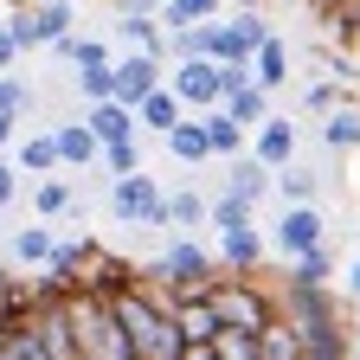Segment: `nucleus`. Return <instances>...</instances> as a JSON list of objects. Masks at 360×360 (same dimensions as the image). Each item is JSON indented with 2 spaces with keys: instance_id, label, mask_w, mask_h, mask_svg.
<instances>
[{
  "instance_id": "f257e3e1",
  "label": "nucleus",
  "mask_w": 360,
  "mask_h": 360,
  "mask_svg": "<svg viewBox=\"0 0 360 360\" xmlns=\"http://www.w3.org/2000/svg\"><path fill=\"white\" fill-rule=\"evenodd\" d=\"M110 309H116V322H122V335H129V347H135V360H180V328H174V315L161 309V296L155 290H122V296H110Z\"/></svg>"
},
{
  "instance_id": "f03ea898",
  "label": "nucleus",
  "mask_w": 360,
  "mask_h": 360,
  "mask_svg": "<svg viewBox=\"0 0 360 360\" xmlns=\"http://www.w3.org/2000/svg\"><path fill=\"white\" fill-rule=\"evenodd\" d=\"M219 283V257L200 245V238H174L148 270H142V290H155V296H187V290H212Z\"/></svg>"
},
{
  "instance_id": "7ed1b4c3",
  "label": "nucleus",
  "mask_w": 360,
  "mask_h": 360,
  "mask_svg": "<svg viewBox=\"0 0 360 360\" xmlns=\"http://www.w3.org/2000/svg\"><path fill=\"white\" fill-rule=\"evenodd\" d=\"M110 212L122 225H148V232H167V193H161V180L148 167H135V174H116L110 180Z\"/></svg>"
},
{
  "instance_id": "20e7f679",
  "label": "nucleus",
  "mask_w": 360,
  "mask_h": 360,
  "mask_svg": "<svg viewBox=\"0 0 360 360\" xmlns=\"http://www.w3.org/2000/svg\"><path fill=\"white\" fill-rule=\"evenodd\" d=\"M206 296H212V309H219V322H225V328H251V335H257L270 315H277V296H264V290L245 283V277H219Z\"/></svg>"
},
{
  "instance_id": "39448f33",
  "label": "nucleus",
  "mask_w": 360,
  "mask_h": 360,
  "mask_svg": "<svg viewBox=\"0 0 360 360\" xmlns=\"http://www.w3.org/2000/svg\"><path fill=\"white\" fill-rule=\"evenodd\" d=\"M7 32H13L20 52H32V45H58L71 32V0H32V7H20L7 20Z\"/></svg>"
},
{
  "instance_id": "423d86ee",
  "label": "nucleus",
  "mask_w": 360,
  "mask_h": 360,
  "mask_svg": "<svg viewBox=\"0 0 360 360\" xmlns=\"http://www.w3.org/2000/svg\"><path fill=\"white\" fill-rule=\"evenodd\" d=\"M212 77H219V65H212V58H174L167 90H174L187 110H200V116H206V110H219V84H212Z\"/></svg>"
},
{
  "instance_id": "0eeeda50",
  "label": "nucleus",
  "mask_w": 360,
  "mask_h": 360,
  "mask_svg": "<svg viewBox=\"0 0 360 360\" xmlns=\"http://www.w3.org/2000/svg\"><path fill=\"white\" fill-rule=\"evenodd\" d=\"M277 309L290 315L296 328H322V322H341V302H335V290H328V283H290V290L277 296Z\"/></svg>"
},
{
  "instance_id": "6e6552de",
  "label": "nucleus",
  "mask_w": 360,
  "mask_h": 360,
  "mask_svg": "<svg viewBox=\"0 0 360 360\" xmlns=\"http://www.w3.org/2000/svg\"><path fill=\"white\" fill-rule=\"evenodd\" d=\"M161 309L174 315V328H180V341H212L225 322H219V309H212V296L206 290H187V296H161Z\"/></svg>"
},
{
  "instance_id": "1a4fd4ad",
  "label": "nucleus",
  "mask_w": 360,
  "mask_h": 360,
  "mask_svg": "<svg viewBox=\"0 0 360 360\" xmlns=\"http://www.w3.org/2000/svg\"><path fill=\"white\" fill-rule=\"evenodd\" d=\"M322 245H328L322 212H315V206H283V219H277V251H283V264L302 257V251H322Z\"/></svg>"
},
{
  "instance_id": "9d476101",
  "label": "nucleus",
  "mask_w": 360,
  "mask_h": 360,
  "mask_svg": "<svg viewBox=\"0 0 360 360\" xmlns=\"http://www.w3.org/2000/svg\"><path fill=\"white\" fill-rule=\"evenodd\" d=\"M167 84V58H148V52H129V58H116V103H142L148 90H161Z\"/></svg>"
},
{
  "instance_id": "9b49d317",
  "label": "nucleus",
  "mask_w": 360,
  "mask_h": 360,
  "mask_svg": "<svg viewBox=\"0 0 360 360\" xmlns=\"http://www.w3.org/2000/svg\"><path fill=\"white\" fill-rule=\"evenodd\" d=\"M296 142H302V135H296V122H290V116H270V122H257V129H251V155H257L270 174L296 161Z\"/></svg>"
},
{
  "instance_id": "f8f14e48",
  "label": "nucleus",
  "mask_w": 360,
  "mask_h": 360,
  "mask_svg": "<svg viewBox=\"0 0 360 360\" xmlns=\"http://www.w3.org/2000/svg\"><path fill=\"white\" fill-rule=\"evenodd\" d=\"M84 129L97 135L103 148H110V142H129V135H142L135 110H129V103H116V97H103V103H84Z\"/></svg>"
},
{
  "instance_id": "ddd939ff",
  "label": "nucleus",
  "mask_w": 360,
  "mask_h": 360,
  "mask_svg": "<svg viewBox=\"0 0 360 360\" xmlns=\"http://www.w3.org/2000/svg\"><path fill=\"white\" fill-rule=\"evenodd\" d=\"M135 283H142V277H135V264L97 245V257H90V270H84V290H90V296H122V290H135Z\"/></svg>"
},
{
  "instance_id": "4468645a",
  "label": "nucleus",
  "mask_w": 360,
  "mask_h": 360,
  "mask_svg": "<svg viewBox=\"0 0 360 360\" xmlns=\"http://www.w3.org/2000/svg\"><path fill=\"white\" fill-rule=\"evenodd\" d=\"M90 257H97V238H58L52 264H45V277H58V283L77 296V290H84V270H90Z\"/></svg>"
},
{
  "instance_id": "2eb2a0df",
  "label": "nucleus",
  "mask_w": 360,
  "mask_h": 360,
  "mask_svg": "<svg viewBox=\"0 0 360 360\" xmlns=\"http://www.w3.org/2000/svg\"><path fill=\"white\" fill-rule=\"evenodd\" d=\"M200 122H206V142H212V161H238V155L251 148V129H238V116L225 110V103H219V110H206Z\"/></svg>"
},
{
  "instance_id": "dca6fc26",
  "label": "nucleus",
  "mask_w": 360,
  "mask_h": 360,
  "mask_svg": "<svg viewBox=\"0 0 360 360\" xmlns=\"http://www.w3.org/2000/svg\"><path fill=\"white\" fill-rule=\"evenodd\" d=\"M116 32L129 39V52H148V58H167V52H174V39H167L161 13H122Z\"/></svg>"
},
{
  "instance_id": "f3484780",
  "label": "nucleus",
  "mask_w": 360,
  "mask_h": 360,
  "mask_svg": "<svg viewBox=\"0 0 360 360\" xmlns=\"http://www.w3.org/2000/svg\"><path fill=\"white\" fill-rule=\"evenodd\" d=\"M52 142H58V161H65V167H90V161H103V142L84 129V116H77V122H52Z\"/></svg>"
},
{
  "instance_id": "a211bd4d",
  "label": "nucleus",
  "mask_w": 360,
  "mask_h": 360,
  "mask_svg": "<svg viewBox=\"0 0 360 360\" xmlns=\"http://www.w3.org/2000/svg\"><path fill=\"white\" fill-rule=\"evenodd\" d=\"M251 77H257V90H270V97H277V90H290V45H283L277 32H270V39L257 45Z\"/></svg>"
},
{
  "instance_id": "6ab92c4d",
  "label": "nucleus",
  "mask_w": 360,
  "mask_h": 360,
  "mask_svg": "<svg viewBox=\"0 0 360 360\" xmlns=\"http://www.w3.org/2000/svg\"><path fill=\"white\" fill-rule=\"evenodd\" d=\"M161 142H167V155H174V161H187V167L212 161V142H206V122H200V116H180V122L161 135Z\"/></svg>"
},
{
  "instance_id": "aec40b11",
  "label": "nucleus",
  "mask_w": 360,
  "mask_h": 360,
  "mask_svg": "<svg viewBox=\"0 0 360 360\" xmlns=\"http://www.w3.org/2000/svg\"><path fill=\"white\" fill-rule=\"evenodd\" d=\"M257 354H264V360H302V328L290 322L283 309L257 328Z\"/></svg>"
},
{
  "instance_id": "412c9836",
  "label": "nucleus",
  "mask_w": 360,
  "mask_h": 360,
  "mask_svg": "<svg viewBox=\"0 0 360 360\" xmlns=\"http://www.w3.org/2000/svg\"><path fill=\"white\" fill-rule=\"evenodd\" d=\"M270 187H277V174H270V167H264V161L245 148V155L232 161V180H225V193H238V200H251V206H257Z\"/></svg>"
},
{
  "instance_id": "4be33fe9",
  "label": "nucleus",
  "mask_w": 360,
  "mask_h": 360,
  "mask_svg": "<svg viewBox=\"0 0 360 360\" xmlns=\"http://www.w3.org/2000/svg\"><path fill=\"white\" fill-rule=\"evenodd\" d=\"M180 116H193V110L180 103V97H174L167 84H161V90H148V97L135 103V122H142V129H155V135H167V129H174Z\"/></svg>"
},
{
  "instance_id": "5701e85b",
  "label": "nucleus",
  "mask_w": 360,
  "mask_h": 360,
  "mask_svg": "<svg viewBox=\"0 0 360 360\" xmlns=\"http://www.w3.org/2000/svg\"><path fill=\"white\" fill-rule=\"evenodd\" d=\"M219 13H232L225 0H161V26L167 32H187V26H206Z\"/></svg>"
},
{
  "instance_id": "b1692460",
  "label": "nucleus",
  "mask_w": 360,
  "mask_h": 360,
  "mask_svg": "<svg viewBox=\"0 0 360 360\" xmlns=\"http://www.w3.org/2000/svg\"><path fill=\"white\" fill-rule=\"evenodd\" d=\"M219 264L257 270L264 264V232H257V225H245V232H219Z\"/></svg>"
},
{
  "instance_id": "393cba45",
  "label": "nucleus",
  "mask_w": 360,
  "mask_h": 360,
  "mask_svg": "<svg viewBox=\"0 0 360 360\" xmlns=\"http://www.w3.org/2000/svg\"><path fill=\"white\" fill-rule=\"evenodd\" d=\"M322 148H335V155H360V110H354V103H341V110L322 116Z\"/></svg>"
},
{
  "instance_id": "a878e982",
  "label": "nucleus",
  "mask_w": 360,
  "mask_h": 360,
  "mask_svg": "<svg viewBox=\"0 0 360 360\" xmlns=\"http://www.w3.org/2000/svg\"><path fill=\"white\" fill-rule=\"evenodd\" d=\"M7 245H13V257H20V264L45 270V264H52V251H58V238H52V219H45V225H26V232H13Z\"/></svg>"
},
{
  "instance_id": "bb28decb",
  "label": "nucleus",
  "mask_w": 360,
  "mask_h": 360,
  "mask_svg": "<svg viewBox=\"0 0 360 360\" xmlns=\"http://www.w3.org/2000/svg\"><path fill=\"white\" fill-rule=\"evenodd\" d=\"M13 167H26V174H52V167H65V161H58V142H52V129L26 135V142L13 148Z\"/></svg>"
},
{
  "instance_id": "cd10ccee",
  "label": "nucleus",
  "mask_w": 360,
  "mask_h": 360,
  "mask_svg": "<svg viewBox=\"0 0 360 360\" xmlns=\"http://www.w3.org/2000/svg\"><path fill=\"white\" fill-rule=\"evenodd\" d=\"M277 193H283V206H315V193H322V174H309V167H277Z\"/></svg>"
},
{
  "instance_id": "c85d7f7f",
  "label": "nucleus",
  "mask_w": 360,
  "mask_h": 360,
  "mask_svg": "<svg viewBox=\"0 0 360 360\" xmlns=\"http://www.w3.org/2000/svg\"><path fill=\"white\" fill-rule=\"evenodd\" d=\"M32 206H39V219H65L77 206V187L71 180H32Z\"/></svg>"
},
{
  "instance_id": "c756f323",
  "label": "nucleus",
  "mask_w": 360,
  "mask_h": 360,
  "mask_svg": "<svg viewBox=\"0 0 360 360\" xmlns=\"http://www.w3.org/2000/svg\"><path fill=\"white\" fill-rule=\"evenodd\" d=\"M225 110L238 116V129H257V122H270V90H257V84H245L238 97H225Z\"/></svg>"
},
{
  "instance_id": "7c9ffc66",
  "label": "nucleus",
  "mask_w": 360,
  "mask_h": 360,
  "mask_svg": "<svg viewBox=\"0 0 360 360\" xmlns=\"http://www.w3.org/2000/svg\"><path fill=\"white\" fill-rule=\"evenodd\" d=\"M167 219L187 225V232H193V225H212V200H200L193 187H180V193H167Z\"/></svg>"
},
{
  "instance_id": "2f4dec72",
  "label": "nucleus",
  "mask_w": 360,
  "mask_h": 360,
  "mask_svg": "<svg viewBox=\"0 0 360 360\" xmlns=\"http://www.w3.org/2000/svg\"><path fill=\"white\" fill-rule=\"evenodd\" d=\"M251 212H257L251 200H238V193H219V200H212V232H245V225H257Z\"/></svg>"
},
{
  "instance_id": "473e14b6",
  "label": "nucleus",
  "mask_w": 360,
  "mask_h": 360,
  "mask_svg": "<svg viewBox=\"0 0 360 360\" xmlns=\"http://www.w3.org/2000/svg\"><path fill=\"white\" fill-rule=\"evenodd\" d=\"M341 103H347V84H341V77H322V84L302 90V110H309V116H328V110H341Z\"/></svg>"
},
{
  "instance_id": "72a5a7b5",
  "label": "nucleus",
  "mask_w": 360,
  "mask_h": 360,
  "mask_svg": "<svg viewBox=\"0 0 360 360\" xmlns=\"http://www.w3.org/2000/svg\"><path fill=\"white\" fill-rule=\"evenodd\" d=\"M335 277V257H328V245L322 251H302V257H290V283H328Z\"/></svg>"
},
{
  "instance_id": "f704fd0d",
  "label": "nucleus",
  "mask_w": 360,
  "mask_h": 360,
  "mask_svg": "<svg viewBox=\"0 0 360 360\" xmlns=\"http://www.w3.org/2000/svg\"><path fill=\"white\" fill-rule=\"evenodd\" d=\"M77 90H84V103L116 97V65H77Z\"/></svg>"
},
{
  "instance_id": "c9c22d12",
  "label": "nucleus",
  "mask_w": 360,
  "mask_h": 360,
  "mask_svg": "<svg viewBox=\"0 0 360 360\" xmlns=\"http://www.w3.org/2000/svg\"><path fill=\"white\" fill-rule=\"evenodd\" d=\"M212 347H219V360H264L251 328H219V335H212Z\"/></svg>"
},
{
  "instance_id": "e433bc0d",
  "label": "nucleus",
  "mask_w": 360,
  "mask_h": 360,
  "mask_svg": "<svg viewBox=\"0 0 360 360\" xmlns=\"http://www.w3.org/2000/svg\"><path fill=\"white\" fill-rule=\"evenodd\" d=\"M103 167H110V180L116 174H135V167H142V142H135V135H129V142H110L103 148Z\"/></svg>"
},
{
  "instance_id": "4c0bfd02",
  "label": "nucleus",
  "mask_w": 360,
  "mask_h": 360,
  "mask_svg": "<svg viewBox=\"0 0 360 360\" xmlns=\"http://www.w3.org/2000/svg\"><path fill=\"white\" fill-rule=\"evenodd\" d=\"M26 110H32V90H26L20 77L0 71V116H26Z\"/></svg>"
},
{
  "instance_id": "58836bf2",
  "label": "nucleus",
  "mask_w": 360,
  "mask_h": 360,
  "mask_svg": "<svg viewBox=\"0 0 360 360\" xmlns=\"http://www.w3.org/2000/svg\"><path fill=\"white\" fill-rule=\"evenodd\" d=\"M212 84H219V103H225V97H238V90H245V84H257V77H251V65H219V77H212Z\"/></svg>"
},
{
  "instance_id": "ea45409f",
  "label": "nucleus",
  "mask_w": 360,
  "mask_h": 360,
  "mask_svg": "<svg viewBox=\"0 0 360 360\" xmlns=\"http://www.w3.org/2000/svg\"><path fill=\"white\" fill-rule=\"evenodd\" d=\"M13 193H20V167H13V155H0V212L13 206Z\"/></svg>"
},
{
  "instance_id": "a19ab883",
  "label": "nucleus",
  "mask_w": 360,
  "mask_h": 360,
  "mask_svg": "<svg viewBox=\"0 0 360 360\" xmlns=\"http://www.w3.org/2000/svg\"><path fill=\"white\" fill-rule=\"evenodd\" d=\"M13 58H20V45H13V32H7V20H0V71H13Z\"/></svg>"
},
{
  "instance_id": "79ce46f5",
  "label": "nucleus",
  "mask_w": 360,
  "mask_h": 360,
  "mask_svg": "<svg viewBox=\"0 0 360 360\" xmlns=\"http://www.w3.org/2000/svg\"><path fill=\"white\" fill-rule=\"evenodd\" d=\"M180 360H219V347H212V341H187V347H180Z\"/></svg>"
},
{
  "instance_id": "37998d69",
  "label": "nucleus",
  "mask_w": 360,
  "mask_h": 360,
  "mask_svg": "<svg viewBox=\"0 0 360 360\" xmlns=\"http://www.w3.org/2000/svg\"><path fill=\"white\" fill-rule=\"evenodd\" d=\"M13 129H20V116H0V155H7V142H13Z\"/></svg>"
},
{
  "instance_id": "c03bdc74",
  "label": "nucleus",
  "mask_w": 360,
  "mask_h": 360,
  "mask_svg": "<svg viewBox=\"0 0 360 360\" xmlns=\"http://www.w3.org/2000/svg\"><path fill=\"white\" fill-rule=\"evenodd\" d=\"M347 290H354V302H360V264H354V270H347Z\"/></svg>"
},
{
  "instance_id": "a18cd8bd",
  "label": "nucleus",
  "mask_w": 360,
  "mask_h": 360,
  "mask_svg": "<svg viewBox=\"0 0 360 360\" xmlns=\"http://www.w3.org/2000/svg\"><path fill=\"white\" fill-rule=\"evenodd\" d=\"M225 7H257V13H264V0H225Z\"/></svg>"
},
{
  "instance_id": "49530a36",
  "label": "nucleus",
  "mask_w": 360,
  "mask_h": 360,
  "mask_svg": "<svg viewBox=\"0 0 360 360\" xmlns=\"http://www.w3.org/2000/svg\"><path fill=\"white\" fill-rule=\"evenodd\" d=\"M0 302H7V270H0Z\"/></svg>"
},
{
  "instance_id": "de8ad7c7",
  "label": "nucleus",
  "mask_w": 360,
  "mask_h": 360,
  "mask_svg": "<svg viewBox=\"0 0 360 360\" xmlns=\"http://www.w3.org/2000/svg\"><path fill=\"white\" fill-rule=\"evenodd\" d=\"M110 7H122V13H129V7H135V0H110Z\"/></svg>"
},
{
  "instance_id": "09e8293b",
  "label": "nucleus",
  "mask_w": 360,
  "mask_h": 360,
  "mask_svg": "<svg viewBox=\"0 0 360 360\" xmlns=\"http://www.w3.org/2000/svg\"><path fill=\"white\" fill-rule=\"evenodd\" d=\"M0 238H7V225H0Z\"/></svg>"
},
{
  "instance_id": "8fccbe9b",
  "label": "nucleus",
  "mask_w": 360,
  "mask_h": 360,
  "mask_svg": "<svg viewBox=\"0 0 360 360\" xmlns=\"http://www.w3.org/2000/svg\"><path fill=\"white\" fill-rule=\"evenodd\" d=\"M354 360H360V347H354Z\"/></svg>"
}]
</instances>
